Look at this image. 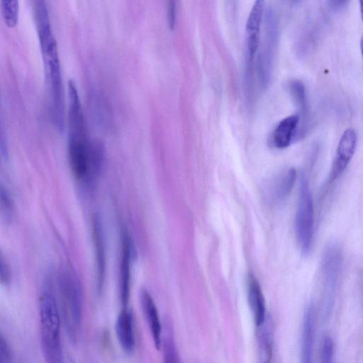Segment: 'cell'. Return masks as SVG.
Masks as SVG:
<instances>
[{
	"mask_svg": "<svg viewBox=\"0 0 363 363\" xmlns=\"http://www.w3.org/2000/svg\"><path fill=\"white\" fill-rule=\"evenodd\" d=\"M116 334L123 350L128 354L133 352L135 347L134 318L128 308H121L116 321Z\"/></svg>",
	"mask_w": 363,
	"mask_h": 363,
	"instance_id": "obj_9",
	"label": "cell"
},
{
	"mask_svg": "<svg viewBox=\"0 0 363 363\" xmlns=\"http://www.w3.org/2000/svg\"><path fill=\"white\" fill-rule=\"evenodd\" d=\"M0 363H11L10 349L2 335L0 339Z\"/></svg>",
	"mask_w": 363,
	"mask_h": 363,
	"instance_id": "obj_22",
	"label": "cell"
},
{
	"mask_svg": "<svg viewBox=\"0 0 363 363\" xmlns=\"http://www.w3.org/2000/svg\"><path fill=\"white\" fill-rule=\"evenodd\" d=\"M92 235L97 269V289L100 293L104 286L106 262L104 231L99 214H95L92 218Z\"/></svg>",
	"mask_w": 363,
	"mask_h": 363,
	"instance_id": "obj_8",
	"label": "cell"
},
{
	"mask_svg": "<svg viewBox=\"0 0 363 363\" xmlns=\"http://www.w3.org/2000/svg\"><path fill=\"white\" fill-rule=\"evenodd\" d=\"M60 313L67 338L72 345L79 341L83 318V294L78 279L64 272L59 279Z\"/></svg>",
	"mask_w": 363,
	"mask_h": 363,
	"instance_id": "obj_2",
	"label": "cell"
},
{
	"mask_svg": "<svg viewBox=\"0 0 363 363\" xmlns=\"http://www.w3.org/2000/svg\"><path fill=\"white\" fill-rule=\"evenodd\" d=\"M140 302L155 347L157 350H160L162 347L161 322L154 299L147 290L144 289L141 291Z\"/></svg>",
	"mask_w": 363,
	"mask_h": 363,
	"instance_id": "obj_10",
	"label": "cell"
},
{
	"mask_svg": "<svg viewBox=\"0 0 363 363\" xmlns=\"http://www.w3.org/2000/svg\"><path fill=\"white\" fill-rule=\"evenodd\" d=\"M132 245L129 235L124 229L121 232V253L120 265L119 296L121 308H128L130 288V265Z\"/></svg>",
	"mask_w": 363,
	"mask_h": 363,
	"instance_id": "obj_7",
	"label": "cell"
},
{
	"mask_svg": "<svg viewBox=\"0 0 363 363\" xmlns=\"http://www.w3.org/2000/svg\"><path fill=\"white\" fill-rule=\"evenodd\" d=\"M342 264L340 250L335 245L328 247L323 254L319 271L323 302L327 308L330 307L333 301Z\"/></svg>",
	"mask_w": 363,
	"mask_h": 363,
	"instance_id": "obj_5",
	"label": "cell"
},
{
	"mask_svg": "<svg viewBox=\"0 0 363 363\" xmlns=\"http://www.w3.org/2000/svg\"><path fill=\"white\" fill-rule=\"evenodd\" d=\"M68 158L74 178L81 183L91 184L98 177L104 159L100 142L87 138L69 139Z\"/></svg>",
	"mask_w": 363,
	"mask_h": 363,
	"instance_id": "obj_3",
	"label": "cell"
},
{
	"mask_svg": "<svg viewBox=\"0 0 363 363\" xmlns=\"http://www.w3.org/2000/svg\"><path fill=\"white\" fill-rule=\"evenodd\" d=\"M264 2L257 0L255 2L246 22L247 48L250 57H253L259 45V31L264 13Z\"/></svg>",
	"mask_w": 363,
	"mask_h": 363,
	"instance_id": "obj_12",
	"label": "cell"
},
{
	"mask_svg": "<svg viewBox=\"0 0 363 363\" xmlns=\"http://www.w3.org/2000/svg\"><path fill=\"white\" fill-rule=\"evenodd\" d=\"M360 50H361V53H362V59H363V35L360 40Z\"/></svg>",
	"mask_w": 363,
	"mask_h": 363,
	"instance_id": "obj_26",
	"label": "cell"
},
{
	"mask_svg": "<svg viewBox=\"0 0 363 363\" xmlns=\"http://www.w3.org/2000/svg\"><path fill=\"white\" fill-rule=\"evenodd\" d=\"M167 17L169 28L172 30L174 29L176 20V6L174 1H170L168 3Z\"/></svg>",
	"mask_w": 363,
	"mask_h": 363,
	"instance_id": "obj_23",
	"label": "cell"
},
{
	"mask_svg": "<svg viewBox=\"0 0 363 363\" xmlns=\"http://www.w3.org/2000/svg\"><path fill=\"white\" fill-rule=\"evenodd\" d=\"M39 301L40 347L45 362L64 363L60 312L50 284L45 286Z\"/></svg>",
	"mask_w": 363,
	"mask_h": 363,
	"instance_id": "obj_1",
	"label": "cell"
},
{
	"mask_svg": "<svg viewBox=\"0 0 363 363\" xmlns=\"http://www.w3.org/2000/svg\"><path fill=\"white\" fill-rule=\"evenodd\" d=\"M320 363H334V343L329 335H325L321 340Z\"/></svg>",
	"mask_w": 363,
	"mask_h": 363,
	"instance_id": "obj_19",
	"label": "cell"
},
{
	"mask_svg": "<svg viewBox=\"0 0 363 363\" xmlns=\"http://www.w3.org/2000/svg\"><path fill=\"white\" fill-rule=\"evenodd\" d=\"M296 177V169L290 168L277 178L272 188V196L276 201H281L288 196L295 184Z\"/></svg>",
	"mask_w": 363,
	"mask_h": 363,
	"instance_id": "obj_15",
	"label": "cell"
},
{
	"mask_svg": "<svg viewBox=\"0 0 363 363\" xmlns=\"http://www.w3.org/2000/svg\"><path fill=\"white\" fill-rule=\"evenodd\" d=\"M300 121L299 114H293L282 119L276 127L272 141L274 145L279 149H284L290 145L296 137Z\"/></svg>",
	"mask_w": 363,
	"mask_h": 363,
	"instance_id": "obj_14",
	"label": "cell"
},
{
	"mask_svg": "<svg viewBox=\"0 0 363 363\" xmlns=\"http://www.w3.org/2000/svg\"><path fill=\"white\" fill-rule=\"evenodd\" d=\"M357 136L352 128H347L338 142L325 188L328 189L345 172L352 159L357 147Z\"/></svg>",
	"mask_w": 363,
	"mask_h": 363,
	"instance_id": "obj_6",
	"label": "cell"
},
{
	"mask_svg": "<svg viewBox=\"0 0 363 363\" xmlns=\"http://www.w3.org/2000/svg\"><path fill=\"white\" fill-rule=\"evenodd\" d=\"M289 91L300 111L305 113L306 110V94L304 84L299 80H294L289 84Z\"/></svg>",
	"mask_w": 363,
	"mask_h": 363,
	"instance_id": "obj_18",
	"label": "cell"
},
{
	"mask_svg": "<svg viewBox=\"0 0 363 363\" xmlns=\"http://www.w3.org/2000/svg\"><path fill=\"white\" fill-rule=\"evenodd\" d=\"M359 9H360L361 18L363 22V1H359Z\"/></svg>",
	"mask_w": 363,
	"mask_h": 363,
	"instance_id": "obj_25",
	"label": "cell"
},
{
	"mask_svg": "<svg viewBox=\"0 0 363 363\" xmlns=\"http://www.w3.org/2000/svg\"><path fill=\"white\" fill-rule=\"evenodd\" d=\"M164 363H180L177 348L170 339H167L163 343Z\"/></svg>",
	"mask_w": 363,
	"mask_h": 363,
	"instance_id": "obj_20",
	"label": "cell"
},
{
	"mask_svg": "<svg viewBox=\"0 0 363 363\" xmlns=\"http://www.w3.org/2000/svg\"><path fill=\"white\" fill-rule=\"evenodd\" d=\"M1 280L2 283L7 284L10 279L9 268L4 260L2 256L1 258V267H0Z\"/></svg>",
	"mask_w": 363,
	"mask_h": 363,
	"instance_id": "obj_24",
	"label": "cell"
},
{
	"mask_svg": "<svg viewBox=\"0 0 363 363\" xmlns=\"http://www.w3.org/2000/svg\"><path fill=\"white\" fill-rule=\"evenodd\" d=\"M1 11L5 23L13 28L18 23L19 2L16 0L1 1Z\"/></svg>",
	"mask_w": 363,
	"mask_h": 363,
	"instance_id": "obj_17",
	"label": "cell"
},
{
	"mask_svg": "<svg viewBox=\"0 0 363 363\" xmlns=\"http://www.w3.org/2000/svg\"><path fill=\"white\" fill-rule=\"evenodd\" d=\"M247 291L248 302L257 327L265 321V303L259 284L253 274L247 277Z\"/></svg>",
	"mask_w": 363,
	"mask_h": 363,
	"instance_id": "obj_13",
	"label": "cell"
},
{
	"mask_svg": "<svg viewBox=\"0 0 363 363\" xmlns=\"http://www.w3.org/2000/svg\"><path fill=\"white\" fill-rule=\"evenodd\" d=\"M264 323L258 327L259 363H272L273 334L271 325Z\"/></svg>",
	"mask_w": 363,
	"mask_h": 363,
	"instance_id": "obj_16",
	"label": "cell"
},
{
	"mask_svg": "<svg viewBox=\"0 0 363 363\" xmlns=\"http://www.w3.org/2000/svg\"><path fill=\"white\" fill-rule=\"evenodd\" d=\"M314 208L308 182L301 176L295 216V233L297 243L303 254L309 252L313 236Z\"/></svg>",
	"mask_w": 363,
	"mask_h": 363,
	"instance_id": "obj_4",
	"label": "cell"
},
{
	"mask_svg": "<svg viewBox=\"0 0 363 363\" xmlns=\"http://www.w3.org/2000/svg\"><path fill=\"white\" fill-rule=\"evenodd\" d=\"M1 208L6 218H8L12 211V202L7 191L1 186Z\"/></svg>",
	"mask_w": 363,
	"mask_h": 363,
	"instance_id": "obj_21",
	"label": "cell"
},
{
	"mask_svg": "<svg viewBox=\"0 0 363 363\" xmlns=\"http://www.w3.org/2000/svg\"><path fill=\"white\" fill-rule=\"evenodd\" d=\"M314 339L315 309L313 305H310L305 311L303 320L301 346V363H314Z\"/></svg>",
	"mask_w": 363,
	"mask_h": 363,
	"instance_id": "obj_11",
	"label": "cell"
}]
</instances>
